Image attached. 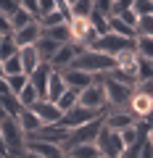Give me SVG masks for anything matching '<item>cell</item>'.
Wrapping results in <instances>:
<instances>
[{
	"instance_id": "cell-1",
	"label": "cell",
	"mask_w": 153,
	"mask_h": 158,
	"mask_svg": "<svg viewBox=\"0 0 153 158\" xmlns=\"http://www.w3.org/2000/svg\"><path fill=\"white\" fill-rule=\"evenodd\" d=\"M0 135H3V142H6V153L8 158H19L24 150H27V132L19 124V116H6L0 121Z\"/></svg>"
},
{
	"instance_id": "cell-2",
	"label": "cell",
	"mask_w": 153,
	"mask_h": 158,
	"mask_svg": "<svg viewBox=\"0 0 153 158\" xmlns=\"http://www.w3.org/2000/svg\"><path fill=\"white\" fill-rule=\"evenodd\" d=\"M71 66H74V69H82V71L92 74V77H98V74L113 71V69H116V58H111V56H106V53H98V50L85 48L79 56L74 58Z\"/></svg>"
},
{
	"instance_id": "cell-3",
	"label": "cell",
	"mask_w": 153,
	"mask_h": 158,
	"mask_svg": "<svg viewBox=\"0 0 153 158\" xmlns=\"http://www.w3.org/2000/svg\"><path fill=\"white\" fill-rule=\"evenodd\" d=\"M100 129H103V116L92 118V121H87V124L77 127V129H69V137L61 142V150L69 156V153H71L77 145H82V142H95Z\"/></svg>"
},
{
	"instance_id": "cell-4",
	"label": "cell",
	"mask_w": 153,
	"mask_h": 158,
	"mask_svg": "<svg viewBox=\"0 0 153 158\" xmlns=\"http://www.w3.org/2000/svg\"><path fill=\"white\" fill-rule=\"evenodd\" d=\"M95 79H100L103 85H106L108 108H124L127 100L132 98V92H135V87H132V85H124V82H119V79H113L111 71H108V74H98Z\"/></svg>"
},
{
	"instance_id": "cell-5",
	"label": "cell",
	"mask_w": 153,
	"mask_h": 158,
	"mask_svg": "<svg viewBox=\"0 0 153 158\" xmlns=\"http://www.w3.org/2000/svg\"><path fill=\"white\" fill-rule=\"evenodd\" d=\"M90 50H98V53H106V56L116 58L124 50H135V40H127V37H119V34L108 32V34H100V37L92 40Z\"/></svg>"
},
{
	"instance_id": "cell-6",
	"label": "cell",
	"mask_w": 153,
	"mask_h": 158,
	"mask_svg": "<svg viewBox=\"0 0 153 158\" xmlns=\"http://www.w3.org/2000/svg\"><path fill=\"white\" fill-rule=\"evenodd\" d=\"M79 106L92 108V111H98V113H106L108 98H106V85H103L100 79H95L92 85H87L85 90H79Z\"/></svg>"
},
{
	"instance_id": "cell-7",
	"label": "cell",
	"mask_w": 153,
	"mask_h": 158,
	"mask_svg": "<svg viewBox=\"0 0 153 158\" xmlns=\"http://www.w3.org/2000/svg\"><path fill=\"white\" fill-rule=\"evenodd\" d=\"M95 145H98V150H100V156H106V158H121L124 150H127L124 142H121V135L113 132V129H108L106 124H103V129L98 132Z\"/></svg>"
},
{
	"instance_id": "cell-8",
	"label": "cell",
	"mask_w": 153,
	"mask_h": 158,
	"mask_svg": "<svg viewBox=\"0 0 153 158\" xmlns=\"http://www.w3.org/2000/svg\"><path fill=\"white\" fill-rule=\"evenodd\" d=\"M69 27H71V42H74V45L90 48V45H92V40L98 37L87 16H74L71 21H69Z\"/></svg>"
},
{
	"instance_id": "cell-9",
	"label": "cell",
	"mask_w": 153,
	"mask_h": 158,
	"mask_svg": "<svg viewBox=\"0 0 153 158\" xmlns=\"http://www.w3.org/2000/svg\"><path fill=\"white\" fill-rule=\"evenodd\" d=\"M98 116H103V113L92 111V108H85V106H74L71 111L63 113V118L58 121V124H61L63 129H77V127L87 124V121H92V118H98Z\"/></svg>"
},
{
	"instance_id": "cell-10",
	"label": "cell",
	"mask_w": 153,
	"mask_h": 158,
	"mask_svg": "<svg viewBox=\"0 0 153 158\" xmlns=\"http://www.w3.org/2000/svg\"><path fill=\"white\" fill-rule=\"evenodd\" d=\"M103 124H106L108 129H113V132H121V129H127V127L137 124V118L132 116L127 108H106V113H103Z\"/></svg>"
},
{
	"instance_id": "cell-11",
	"label": "cell",
	"mask_w": 153,
	"mask_h": 158,
	"mask_svg": "<svg viewBox=\"0 0 153 158\" xmlns=\"http://www.w3.org/2000/svg\"><path fill=\"white\" fill-rule=\"evenodd\" d=\"M85 50L82 45H74V42H63V45H58L56 56L50 58V66L56 69V71H63V69H69L74 63V58L79 56V53Z\"/></svg>"
},
{
	"instance_id": "cell-12",
	"label": "cell",
	"mask_w": 153,
	"mask_h": 158,
	"mask_svg": "<svg viewBox=\"0 0 153 158\" xmlns=\"http://www.w3.org/2000/svg\"><path fill=\"white\" fill-rule=\"evenodd\" d=\"M32 111L37 113V118L42 121V127H45V124H58V121L63 118V111H61V108L56 106V103L45 100V98L34 103V106H32Z\"/></svg>"
},
{
	"instance_id": "cell-13",
	"label": "cell",
	"mask_w": 153,
	"mask_h": 158,
	"mask_svg": "<svg viewBox=\"0 0 153 158\" xmlns=\"http://www.w3.org/2000/svg\"><path fill=\"white\" fill-rule=\"evenodd\" d=\"M124 108L137 118V121H145L148 113L153 111V100H151V98H145V95H140V92H132V98L127 100Z\"/></svg>"
},
{
	"instance_id": "cell-14",
	"label": "cell",
	"mask_w": 153,
	"mask_h": 158,
	"mask_svg": "<svg viewBox=\"0 0 153 158\" xmlns=\"http://www.w3.org/2000/svg\"><path fill=\"white\" fill-rule=\"evenodd\" d=\"M11 34H13V42H16V48L37 45V40L42 37V27H40V21H32V24H27L24 29H19V32H11Z\"/></svg>"
},
{
	"instance_id": "cell-15",
	"label": "cell",
	"mask_w": 153,
	"mask_h": 158,
	"mask_svg": "<svg viewBox=\"0 0 153 158\" xmlns=\"http://www.w3.org/2000/svg\"><path fill=\"white\" fill-rule=\"evenodd\" d=\"M27 150L37 153L40 158H66V153L61 150V145H56V142H45V140H32V137L27 140Z\"/></svg>"
},
{
	"instance_id": "cell-16",
	"label": "cell",
	"mask_w": 153,
	"mask_h": 158,
	"mask_svg": "<svg viewBox=\"0 0 153 158\" xmlns=\"http://www.w3.org/2000/svg\"><path fill=\"white\" fill-rule=\"evenodd\" d=\"M61 74H63V79H66V85L71 87V90H85L87 85H92V82H95V77H92V74L82 71V69H74V66L63 69Z\"/></svg>"
},
{
	"instance_id": "cell-17",
	"label": "cell",
	"mask_w": 153,
	"mask_h": 158,
	"mask_svg": "<svg viewBox=\"0 0 153 158\" xmlns=\"http://www.w3.org/2000/svg\"><path fill=\"white\" fill-rule=\"evenodd\" d=\"M32 140H45V142H56V145H61L63 140L69 137V129H63L61 124H45L42 129H37L34 135H29Z\"/></svg>"
},
{
	"instance_id": "cell-18",
	"label": "cell",
	"mask_w": 153,
	"mask_h": 158,
	"mask_svg": "<svg viewBox=\"0 0 153 158\" xmlns=\"http://www.w3.org/2000/svg\"><path fill=\"white\" fill-rule=\"evenodd\" d=\"M50 74H53V66H50V63H45V61L29 74V82L34 85V90L40 92V98H45V92H48V79H50Z\"/></svg>"
},
{
	"instance_id": "cell-19",
	"label": "cell",
	"mask_w": 153,
	"mask_h": 158,
	"mask_svg": "<svg viewBox=\"0 0 153 158\" xmlns=\"http://www.w3.org/2000/svg\"><path fill=\"white\" fill-rule=\"evenodd\" d=\"M66 90H69V85H66V79H63V74L53 69L50 79H48V92H45V100H50V103H58V98H61Z\"/></svg>"
},
{
	"instance_id": "cell-20",
	"label": "cell",
	"mask_w": 153,
	"mask_h": 158,
	"mask_svg": "<svg viewBox=\"0 0 153 158\" xmlns=\"http://www.w3.org/2000/svg\"><path fill=\"white\" fill-rule=\"evenodd\" d=\"M19 58H21V66H24V71H27V74H32L34 69L42 63V58H40V53H37V48H34V45L19 48Z\"/></svg>"
},
{
	"instance_id": "cell-21",
	"label": "cell",
	"mask_w": 153,
	"mask_h": 158,
	"mask_svg": "<svg viewBox=\"0 0 153 158\" xmlns=\"http://www.w3.org/2000/svg\"><path fill=\"white\" fill-rule=\"evenodd\" d=\"M42 37H50L53 42H58V45L71 42V27H69L66 21H63V24H56V27H48V29H42Z\"/></svg>"
},
{
	"instance_id": "cell-22",
	"label": "cell",
	"mask_w": 153,
	"mask_h": 158,
	"mask_svg": "<svg viewBox=\"0 0 153 158\" xmlns=\"http://www.w3.org/2000/svg\"><path fill=\"white\" fill-rule=\"evenodd\" d=\"M108 32L119 34V37H127V40H135V37H137L135 27H130L127 21H121L116 13H111V16H108Z\"/></svg>"
},
{
	"instance_id": "cell-23",
	"label": "cell",
	"mask_w": 153,
	"mask_h": 158,
	"mask_svg": "<svg viewBox=\"0 0 153 158\" xmlns=\"http://www.w3.org/2000/svg\"><path fill=\"white\" fill-rule=\"evenodd\" d=\"M19 124H21V129L27 132V137L34 135L37 129H42V121L37 118V113H34L32 108H24V111L19 113Z\"/></svg>"
},
{
	"instance_id": "cell-24",
	"label": "cell",
	"mask_w": 153,
	"mask_h": 158,
	"mask_svg": "<svg viewBox=\"0 0 153 158\" xmlns=\"http://www.w3.org/2000/svg\"><path fill=\"white\" fill-rule=\"evenodd\" d=\"M8 19H11V32H19V29H24V27H27V24L37 21V19H34V16H32V13H29V11H24L21 6H19L16 11H13L11 16H8Z\"/></svg>"
},
{
	"instance_id": "cell-25",
	"label": "cell",
	"mask_w": 153,
	"mask_h": 158,
	"mask_svg": "<svg viewBox=\"0 0 153 158\" xmlns=\"http://www.w3.org/2000/svg\"><path fill=\"white\" fill-rule=\"evenodd\" d=\"M34 48H37V53H40V58H42V61H45V63H50V58L56 56V50H58V42H53L50 37H40Z\"/></svg>"
},
{
	"instance_id": "cell-26",
	"label": "cell",
	"mask_w": 153,
	"mask_h": 158,
	"mask_svg": "<svg viewBox=\"0 0 153 158\" xmlns=\"http://www.w3.org/2000/svg\"><path fill=\"white\" fill-rule=\"evenodd\" d=\"M98 156H100V150H98L95 142H82L69 153V158H98Z\"/></svg>"
},
{
	"instance_id": "cell-27",
	"label": "cell",
	"mask_w": 153,
	"mask_h": 158,
	"mask_svg": "<svg viewBox=\"0 0 153 158\" xmlns=\"http://www.w3.org/2000/svg\"><path fill=\"white\" fill-rule=\"evenodd\" d=\"M56 106L61 108L63 113H66V111H71L74 106H79V90H71V87H69V90L63 92L61 98H58V103H56Z\"/></svg>"
},
{
	"instance_id": "cell-28",
	"label": "cell",
	"mask_w": 153,
	"mask_h": 158,
	"mask_svg": "<svg viewBox=\"0 0 153 158\" xmlns=\"http://www.w3.org/2000/svg\"><path fill=\"white\" fill-rule=\"evenodd\" d=\"M16 98H19V103H21L24 108H32V106H34V103H37V100H42V98H40V92L34 90V85H32V82H29V85L24 87V90L19 92Z\"/></svg>"
},
{
	"instance_id": "cell-29",
	"label": "cell",
	"mask_w": 153,
	"mask_h": 158,
	"mask_svg": "<svg viewBox=\"0 0 153 158\" xmlns=\"http://www.w3.org/2000/svg\"><path fill=\"white\" fill-rule=\"evenodd\" d=\"M87 19H90V24H92V29H95V34H98V37H100V34H108V13L92 11Z\"/></svg>"
},
{
	"instance_id": "cell-30",
	"label": "cell",
	"mask_w": 153,
	"mask_h": 158,
	"mask_svg": "<svg viewBox=\"0 0 153 158\" xmlns=\"http://www.w3.org/2000/svg\"><path fill=\"white\" fill-rule=\"evenodd\" d=\"M6 82H8L11 95H19V92L29 85V74H24V71H21V74H11V77H6Z\"/></svg>"
},
{
	"instance_id": "cell-31",
	"label": "cell",
	"mask_w": 153,
	"mask_h": 158,
	"mask_svg": "<svg viewBox=\"0 0 153 158\" xmlns=\"http://www.w3.org/2000/svg\"><path fill=\"white\" fill-rule=\"evenodd\" d=\"M0 106L6 108L8 116H19V113L24 111V106L19 103V98H16V95H0Z\"/></svg>"
},
{
	"instance_id": "cell-32",
	"label": "cell",
	"mask_w": 153,
	"mask_h": 158,
	"mask_svg": "<svg viewBox=\"0 0 153 158\" xmlns=\"http://www.w3.org/2000/svg\"><path fill=\"white\" fill-rule=\"evenodd\" d=\"M135 50L140 58H151L153 61V37H135Z\"/></svg>"
},
{
	"instance_id": "cell-33",
	"label": "cell",
	"mask_w": 153,
	"mask_h": 158,
	"mask_svg": "<svg viewBox=\"0 0 153 158\" xmlns=\"http://www.w3.org/2000/svg\"><path fill=\"white\" fill-rule=\"evenodd\" d=\"M95 11V0H77L71 6V19L74 16H90Z\"/></svg>"
},
{
	"instance_id": "cell-34",
	"label": "cell",
	"mask_w": 153,
	"mask_h": 158,
	"mask_svg": "<svg viewBox=\"0 0 153 158\" xmlns=\"http://www.w3.org/2000/svg\"><path fill=\"white\" fill-rule=\"evenodd\" d=\"M16 53H19V48H16V42H13V34H6V37H3V42H0V61H6V58L16 56Z\"/></svg>"
},
{
	"instance_id": "cell-35",
	"label": "cell",
	"mask_w": 153,
	"mask_h": 158,
	"mask_svg": "<svg viewBox=\"0 0 153 158\" xmlns=\"http://www.w3.org/2000/svg\"><path fill=\"white\" fill-rule=\"evenodd\" d=\"M135 32H137V37H153V16H140Z\"/></svg>"
},
{
	"instance_id": "cell-36",
	"label": "cell",
	"mask_w": 153,
	"mask_h": 158,
	"mask_svg": "<svg viewBox=\"0 0 153 158\" xmlns=\"http://www.w3.org/2000/svg\"><path fill=\"white\" fill-rule=\"evenodd\" d=\"M3 66H6V77H11V74H21V71H24L19 53H16V56H11V58H6V61H3ZM24 74H27V71H24Z\"/></svg>"
},
{
	"instance_id": "cell-37",
	"label": "cell",
	"mask_w": 153,
	"mask_h": 158,
	"mask_svg": "<svg viewBox=\"0 0 153 158\" xmlns=\"http://www.w3.org/2000/svg\"><path fill=\"white\" fill-rule=\"evenodd\" d=\"M37 21H40V27H42V29H48V27H56V24H63L66 19L61 16V11H53V13H45V16H40Z\"/></svg>"
},
{
	"instance_id": "cell-38",
	"label": "cell",
	"mask_w": 153,
	"mask_h": 158,
	"mask_svg": "<svg viewBox=\"0 0 153 158\" xmlns=\"http://www.w3.org/2000/svg\"><path fill=\"white\" fill-rule=\"evenodd\" d=\"M132 11L137 13V19L140 16H153V0H135L132 3Z\"/></svg>"
},
{
	"instance_id": "cell-39",
	"label": "cell",
	"mask_w": 153,
	"mask_h": 158,
	"mask_svg": "<svg viewBox=\"0 0 153 158\" xmlns=\"http://www.w3.org/2000/svg\"><path fill=\"white\" fill-rule=\"evenodd\" d=\"M135 92H140V95H145V98L153 100V77L151 79H140V82L135 85Z\"/></svg>"
},
{
	"instance_id": "cell-40",
	"label": "cell",
	"mask_w": 153,
	"mask_h": 158,
	"mask_svg": "<svg viewBox=\"0 0 153 158\" xmlns=\"http://www.w3.org/2000/svg\"><path fill=\"white\" fill-rule=\"evenodd\" d=\"M19 6L24 11H29L34 19H40V0H19Z\"/></svg>"
},
{
	"instance_id": "cell-41",
	"label": "cell",
	"mask_w": 153,
	"mask_h": 158,
	"mask_svg": "<svg viewBox=\"0 0 153 158\" xmlns=\"http://www.w3.org/2000/svg\"><path fill=\"white\" fill-rule=\"evenodd\" d=\"M137 158H153V140H151V135L140 142V153H137Z\"/></svg>"
},
{
	"instance_id": "cell-42",
	"label": "cell",
	"mask_w": 153,
	"mask_h": 158,
	"mask_svg": "<svg viewBox=\"0 0 153 158\" xmlns=\"http://www.w3.org/2000/svg\"><path fill=\"white\" fill-rule=\"evenodd\" d=\"M116 16H119L121 21H127V24H130V27H137V13L132 11V8H124V11H119V13H116Z\"/></svg>"
},
{
	"instance_id": "cell-43",
	"label": "cell",
	"mask_w": 153,
	"mask_h": 158,
	"mask_svg": "<svg viewBox=\"0 0 153 158\" xmlns=\"http://www.w3.org/2000/svg\"><path fill=\"white\" fill-rule=\"evenodd\" d=\"M53 11H58L56 0H40V16H45V13H53ZM61 16H63V13H61Z\"/></svg>"
},
{
	"instance_id": "cell-44",
	"label": "cell",
	"mask_w": 153,
	"mask_h": 158,
	"mask_svg": "<svg viewBox=\"0 0 153 158\" xmlns=\"http://www.w3.org/2000/svg\"><path fill=\"white\" fill-rule=\"evenodd\" d=\"M95 11L111 16V13H113V0H95Z\"/></svg>"
},
{
	"instance_id": "cell-45",
	"label": "cell",
	"mask_w": 153,
	"mask_h": 158,
	"mask_svg": "<svg viewBox=\"0 0 153 158\" xmlns=\"http://www.w3.org/2000/svg\"><path fill=\"white\" fill-rule=\"evenodd\" d=\"M16 8H19V0H0V11L6 13V16H11Z\"/></svg>"
},
{
	"instance_id": "cell-46",
	"label": "cell",
	"mask_w": 153,
	"mask_h": 158,
	"mask_svg": "<svg viewBox=\"0 0 153 158\" xmlns=\"http://www.w3.org/2000/svg\"><path fill=\"white\" fill-rule=\"evenodd\" d=\"M0 32H3V34H11V19H8L3 11H0Z\"/></svg>"
},
{
	"instance_id": "cell-47",
	"label": "cell",
	"mask_w": 153,
	"mask_h": 158,
	"mask_svg": "<svg viewBox=\"0 0 153 158\" xmlns=\"http://www.w3.org/2000/svg\"><path fill=\"white\" fill-rule=\"evenodd\" d=\"M145 127H148V132H153V111L148 113V118H145Z\"/></svg>"
},
{
	"instance_id": "cell-48",
	"label": "cell",
	"mask_w": 153,
	"mask_h": 158,
	"mask_svg": "<svg viewBox=\"0 0 153 158\" xmlns=\"http://www.w3.org/2000/svg\"><path fill=\"white\" fill-rule=\"evenodd\" d=\"M0 158H8V153H6V142H3V135H0Z\"/></svg>"
},
{
	"instance_id": "cell-49",
	"label": "cell",
	"mask_w": 153,
	"mask_h": 158,
	"mask_svg": "<svg viewBox=\"0 0 153 158\" xmlns=\"http://www.w3.org/2000/svg\"><path fill=\"white\" fill-rule=\"evenodd\" d=\"M19 158H40V156H37V153H32V150H24Z\"/></svg>"
},
{
	"instance_id": "cell-50",
	"label": "cell",
	"mask_w": 153,
	"mask_h": 158,
	"mask_svg": "<svg viewBox=\"0 0 153 158\" xmlns=\"http://www.w3.org/2000/svg\"><path fill=\"white\" fill-rule=\"evenodd\" d=\"M6 77V66H3V61H0V79Z\"/></svg>"
},
{
	"instance_id": "cell-51",
	"label": "cell",
	"mask_w": 153,
	"mask_h": 158,
	"mask_svg": "<svg viewBox=\"0 0 153 158\" xmlns=\"http://www.w3.org/2000/svg\"><path fill=\"white\" fill-rule=\"evenodd\" d=\"M6 116H8V113H6V108L0 106V121H3V118H6Z\"/></svg>"
},
{
	"instance_id": "cell-52",
	"label": "cell",
	"mask_w": 153,
	"mask_h": 158,
	"mask_svg": "<svg viewBox=\"0 0 153 158\" xmlns=\"http://www.w3.org/2000/svg\"><path fill=\"white\" fill-rule=\"evenodd\" d=\"M66 3H69V6H74V3H77V0H66Z\"/></svg>"
},
{
	"instance_id": "cell-53",
	"label": "cell",
	"mask_w": 153,
	"mask_h": 158,
	"mask_svg": "<svg viewBox=\"0 0 153 158\" xmlns=\"http://www.w3.org/2000/svg\"><path fill=\"white\" fill-rule=\"evenodd\" d=\"M3 37H6V34H3V32H0V42H3Z\"/></svg>"
},
{
	"instance_id": "cell-54",
	"label": "cell",
	"mask_w": 153,
	"mask_h": 158,
	"mask_svg": "<svg viewBox=\"0 0 153 158\" xmlns=\"http://www.w3.org/2000/svg\"><path fill=\"white\" fill-rule=\"evenodd\" d=\"M98 158H106V156H98Z\"/></svg>"
},
{
	"instance_id": "cell-55",
	"label": "cell",
	"mask_w": 153,
	"mask_h": 158,
	"mask_svg": "<svg viewBox=\"0 0 153 158\" xmlns=\"http://www.w3.org/2000/svg\"><path fill=\"white\" fill-rule=\"evenodd\" d=\"M151 140H153V132H151Z\"/></svg>"
}]
</instances>
